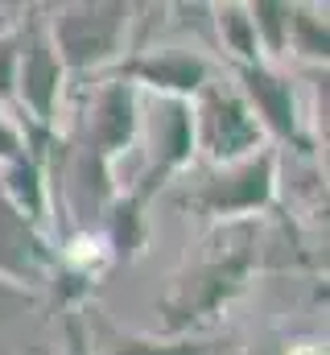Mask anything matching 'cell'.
Listing matches in <instances>:
<instances>
[{
	"mask_svg": "<svg viewBox=\"0 0 330 355\" xmlns=\"http://www.w3.org/2000/svg\"><path fill=\"white\" fill-rule=\"evenodd\" d=\"M211 21H215V33H219V46L232 54V67H252V62H264L260 58V46H256V33H252V17H248V4H211Z\"/></svg>",
	"mask_w": 330,
	"mask_h": 355,
	"instance_id": "12",
	"label": "cell"
},
{
	"mask_svg": "<svg viewBox=\"0 0 330 355\" xmlns=\"http://www.w3.org/2000/svg\"><path fill=\"white\" fill-rule=\"evenodd\" d=\"M54 268H58V252L50 248V240L33 223H25L0 194V281L42 285Z\"/></svg>",
	"mask_w": 330,
	"mask_h": 355,
	"instance_id": "10",
	"label": "cell"
},
{
	"mask_svg": "<svg viewBox=\"0 0 330 355\" xmlns=\"http://www.w3.org/2000/svg\"><path fill=\"white\" fill-rule=\"evenodd\" d=\"M29 149H25V128L0 107V166H8V162H17V157H25Z\"/></svg>",
	"mask_w": 330,
	"mask_h": 355,
	"instance_id": "17",
	"label": "cell"
},
{
	"mask_svg": "<svg viewBox=\"0 0 330 355\" xmlns=\"http://www.w3.org/2000/svg\"><path fill=\"white\" fill-rule=\"evenodd\" d=\"M107 355H207V343L190 335H116Z\"/></svg>",
	"mask_w": 330,
	"mask_h": 355,
	"instance_id": "15",
	"label": "cell"
},
{
	"mask_svg": "<svg viewBox=\"0 0 330 355\" xmlns=\"http://www.w3.org/2000/svg\"><path fill=\"white\" fill-rule=\"evenodd\" d=\"M17 91V25L0 29V103H12Z\"/></svg>",
	"mask_w": 330,
	"mask_h": 355,
	"instance_id": "16",
	"label": "cell"
},
{
	"mask_svg": "<svg viewBox=\"0 0 330 355\" xmlns=\"http://www.w3.org/2000/svg\"><path fill=\"white\" fill-rule=\"evenodd\" d=\"M277 166H281V153L272 145H264L244 162L207 170V178L194 190H186L177 198V207H186L190 215L211 219V223H248L256 211L272 207V198H277Z\"/></svg>",
	"mask_w": 330,
	"mask_h": 355,
	"instance_id": "3",
	"label": "cell"
},
{
	"mask_svg": "<svg viewBox=\"0 0 330 355\" xmlns=\"http://www.w3.org/2000/svg\"><path fill=\"white\" fill-rule=\"evenodd\" d=\"M62 166L58 178L50 182V194L62 198V207L71 211V219L91 223V219H103L112 198H116V178H112V162L95 157L91 149L82 145H62Z\"/></svg>",
	"mask_w": 330,
	"mask_h": 355,
	"instance_id": "9",
	"label": "cell"
},
{
	"mask_svg": "<svg viewBox=\"0 0 330 355\" xmlns=\"http://www.w3.org/2000/svg\"><path fill=\"white\" fill-rule=\"evenodd\" d=\"M62 87H67V71L54 54L46 8H25V17L17 21V91H12V103L29 116L25 124L54 132Z\"/></svg>",
	"mask_w": 330,
	"mask_h": 355,
	"instance_id": "4",
	"label": "cell"
},
{
	"mask_svg": "<svg viewBox=\"0 0 330 355\" xmlns=\"http://www.w3.org/2000/svg\"><path fill=\"white\" fill-rule=\"evenodd\" d=\"M67 335H71V352H67V355H91V347H87V339H82V327H79V318H71V327H67Z\"/></svg>",
	"mask_w": 330,
	"mask_h": 355,
	"instance_id": "18",
	"label": "cell"
},
{
	"mask_svg": "<svg viewBox=\"0 0 330 355\" xmlns=\"http://www.w3.org/2000/svg\"><path fill=\"white\" fill-rule=\"evenodd\" d=\"M256 268V227L248 223H219L211 240L186 261V268L169 281L162 297V331L186 335L215 314H223L252 281Z\"/></svg>",
	"mask_w": 330,
	"mask_h": 355,
	"instance_id": "1",
	"label": "cell"
},
{
	"mask_svg": "<svg viewBox=\"0 0 330 355\" xmlns=\"http://www.w3.org/2000/svg\"><path fill=\"white\" fill-rule=\"evenodd\" d=\"M107 75L137 91H157V99H186L190 103L211 83V62L198 50L165 46V50H137L132 58H120Z\"/></svg>",
	"mask_w": 330,
	"mask_h": 355,
	"instance_id": "8",
	"label": "cell"
},
{
	"mask_svg": "<svg viewBox=\"0 0 330 355\" xmlns=\"http://www.w3.org/2000/svg\"><path fill=\"white\" fill-rule=\"evenodd\" d=\"M289 54L306 62H327L330 37H327V8L318 4H289Z\"/></svg>",
	"mask_w": 330,
	"mask_h": 355,
	"instance_id": "14",
	"label": "cell"
},
{
	"mask_svg": "<svg viewBox=\"0 0 330 355\" xmlns=\"http://www.w3.org/2000/svg\"><path fill=\"white\" fill-rule=\"evenodd\" d=\"M46 29L67 75H103L128 50L132 4L124 0H75L46 8Z\"/></svg>",
	"mask_w": 330,
	"mask_h": 355,
	"instance_id": "2",
	"label": "cell"
},
{
	"mask_svg": "<svg viewBox=\"0 0 330 355\" xmlns=\"http://www.w3.org/2000/svg\"><path fill=\"white\" fill-rule=\"evenodd\" d=\"M0 194L8 198V207H12L25 223H33V227L42 232L46 207H50V178H46V166H42L37 157L25 153V157L0 166Z\"/></svg>",
	"mask_w": 330,
	"mask_h": 355,
	"instance_id": "11",
	"label": "cell"
},
{
	"mask_svg": "<svg viewBox=\"0 0 330 355\" xmlns=\"http://www.w3.org/2000/svg\"><path fill=\"white\" fill-rule=\"evenodd\" d=\"M248 17H252L260 58L277 67L289 54V4L285 0H256V4H248Z\"/></svg>",
	"mask_w": 330,
	"mask_h": 355,
	"instance_id": "13",
	"label": "cell"
},
{
	"mask_svg": "<svg viewBox=\"0 0 330 355\" xmlns=\"http://www.w3.org/2000/svg\"><path fill=\"white\" fill-rule=\"evenodd\" d=\"M236 91L244 95L252 107L256 124L264 128V141L277 145H293L297 153H310V137L302 132V107H297V91L293 79L272 67V62H252V67H236Z\"/></svg>",
	"mask_w": 330,
	"mask_h": 355,
	"instance_id": "6",
	"label": "cell"
},
{
	"mask_svg": "<svg viewBox=\"0 0 330 355\" xmlns=\"http://www.w3.org/2000/svg\"><path fill=\"white\" fill-rule=\"evenodd\" d=\"M190 112H194V153H202L211 170L244 162L256 149L268 145L264 128L256 124L252 107L244 103V95L227 83L211 79L190 99Z\"/></svg>",
	"mask_w": 330,
	"mask_h": 355,
	"instance_id": "5",
	"label": "cell"
},
{
	"mask_svg": "<svg viewBox=\"0 0 330 355\" xmlns=\"http://www.w3.org/2000/svg\"><path fill=\"white\" fill-rule=\"evenodd\" d=\"M137 132H141V95H137V87L103 75L82 103L75 145L91 149L103 162H116L124 149H132Z\"/></svg>",
	"mask_w": 330,
	"mask_h": 355,
	"instance_id": "7",
	"label": "cell"
}]
</instances>
